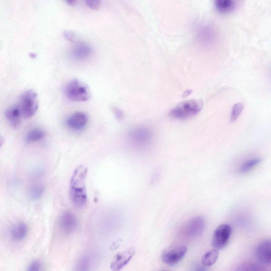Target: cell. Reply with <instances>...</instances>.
I'll list each match as a JSON object with an SVG mask.
<instances>
[{"instance_id":"obj_1","label":"cell","mask_w":271,"mask_h":271,"mask_svg":"<svg viewBox=\"0 0 271 271\" xmlns=\"http://www.w3.org/2000/svg\"><path fill=\"white\" fill-rule=\"evenodd\" d=\"M87 172L88 169L86 166H79L75 169L71 178L70 197L73 204L77 208L84 207L87 203L85 182Z\"/></svg>"},{"instance_id":"obj_2","label":"cell","mask_w":271,"mask_h":271,"mask_svg":"<svg viewBox=\"0 0 271 271\" xmlns=\"http://www.w3.org/2000/svg\"><path fill=\"white\" fill-rule=\"evenodd\" d=\"M201 100H190L178 104L169 112V117L184 120L197 115L203 107Z\"/></svg>"},{"instance_id":"obj_3","label":"cell","mask_w":271,"mask_h":271,"mask_svg":"<svg viewBox=\"0 0 271 271\" xmlns=\"http://www.w3.org/2000/svg\"><path fill=\"white\" fill-rule=\"evenodd\" d=\"M65 93L68 99L75 102H85L92 97L87 85L77 78H74L68 83Z\"/></svg>"},{"instance_id":"obj_4","label":"cell","mask_w":271,"mask_h":271,"mask_svg":"<svg viewBox=\"0 0 271 271\" xmlns=\"http://www.w3.org/2000/svg\"><path fill=\"white\" fill-rule=\"evenodd\" d=\"M19 106L22 116L30 118L35 115L38 109V100L37 94L29 89L21 95Z\"/></svg>"},{"instance_id":"obj_5","label":"cell","mask_w":271,"mask_h":271,"mask_svg":"<svg viewBox=\"0 0 271 271\" xmlns=\"http://www.w3.org/2000/svg\"><path fill=\"white\" fill-rule=\"evenodd\" d=\"M232 228L228 224H222L214 231L212 239V245L215 249H222L230 241Z\"/></svg>"},{"instance_id":"obj_6","label":"cell","mask_w":271,"mask_h":271,"mask_svg":"<svg viewBox=\"0 0 271 271\" xmlns=\"http://www.w3.org/2000/svg\"><path fill=\"white\" fill-rule=\"evenodd\" d=\"M187 252V247H177L173 249L165 251L162 254V259L165 264L173 266L182 260Z\"/></svg>"},{"instance_id":"obj_7","label":"cell","mask_w":271,"mask_h":271,"mask_svg":"<svg viewBox=\"0 0 271 271\" xmlns=\"http://www.w3.org/2000/svg\"><path fill=\"white\" fill-rule=\"evenodd\" d=\"M206 227V220L204 217L197 216L192 218L187 223L185 228V233L190 238H197L200 236Z\"/></svg>"},{"instance_id":"obj_8","label":"cell","mask_w":271,"mask_h":271,"mask_svg":"<svg viewBox=\"0 0 271 271\" xmlns=\"http://www.w3.org/2000/svg\"><path fill=\"white\" fill-rule=\"evenodd\" d=\"M59 224L64 233L71 234L76 230L78 221L76 216L72 212L65 211L63 212L60 216Z\"/></svg>"},{"instance_id":"obj_9","label":"cell","mask_w":271,"mask_h":271,"mask_svg":"<svg viewBox=\"0 0 271 271\" xmlns=\"http://www.w3.org/2000/svg\"><path fill=\"white\" fill-rule=\"evenodd\" d=\"M135 253L134 248L130 247L117 254L111 263V269L115 271L121 269L130 261Z\"/></svg>"},{"instance_id":"obj_10","label":"cell","mask_w":271,"mask_h":271,"mask_svg":"<svg viewBox=\"0 0 271 271\" xmlns=\"http://www.w3.org/2000/svg\"><path fill=\"white\" fill-rule=\"evenodd\" d=\"M257 261L264 264L271 263V244L270 239H265L259 243L255 250Z\"/></svg>"},{"instance_id":"obj_11","label":"cell","mask_w":271,"mask_h":271,"mask_svg":"<svg viewBox=\"0 0 271 271\" xmlns=\"http://www.w3.org/2000/svg\"><path fill=\"white\" fill-rule=\"evenodd\" d=\"M129 137L134 143L143 145L147 144L151 141L152 134L149 129L139 127L132 130L129 134Z\"/></svg>"},{"instance_id":"obj_12","label":"cell","mask_w":271,"mask_h":271,"mask_svg":"<svg viewBox=\"0 0 271 271\" xmlns=\"http://www.w3.org/2000/svg\"><path fill=\"white\" fill-rule=\"evenodd\" d=\"M88 117L84 112H74L66 121V125L74 130H80L86 125Z\"/></svg>"},{"instance_id":"obj_13","label":"cell","mask_w":271,"mask_h":271,"mask_svg":"<svg viewBox=\"0 0 271 271\" xmlns=\"http://www.w3.org/2000/svg\"><path fill=\"white\" fill-rule=\"evenodd\" d=\"M92 54V49L86 43L80 42L76 44L71 51V56L73 60L81 62L86 60Z\"/></svg>"},{"instance_id":"obj_14","label":"cell","mask_w":271,"mask_h":271,"mask_svg":"<svg viewBox=\"0 0 271 271\" xmlns=\"http://www.w3.org/2000/svg\"><path fill=\"white\" fill-rule=\"evenodd\" d=\"M242 0H214V5L221 14H231L241 5Z\"/></svg>"},{"instance_id":"obj_15","label":"cell","mask_w":271,"mask_h":271,"mask_svg":"<svg viewBox=\"0 0 271 271\" xmlns=\"http://www.w3.org/2000/svg\"><path fill=\"white\" fill-rule=\"evenodd\" d=\"M5 116L11 125L14 128H18L20 125L22 113L19 105H15L8 108L5 113Z\"/></svg>"},{"instance_id":"obj_16","label":"cell","mask_w":271,"mask_h":271,"mask_svg":"<svg viewBox=\"0 0 271 271\" xmlns=\"http://www.w3.org/2000/svg\"><path fill=\"white\" fill-rule=\"evenodd\" d=\"M28 228L26 224L20 222L15 225L11 231V238L15 242H21L27 236Z\"/></svg>"},{"instance_id":"obj_17","label":"cell","mask_w":271,"mask_h":271,"mask_svg":"<svg viewBox=\"0 0 271 271\" xmlns=\"http://www.w3.org/2000/svg\"><path fill=\"white\" fill-rule=\"evenodd\" d=\"M198 38L203 45L211 44L215 39L213 30L209 26H205L199 31Z\"/></svg>"},{"instance_id":"obj_18","label":"cell","mask_w":271,"mask_h":271,"mask_svg":"<svg viewBox=\"0 0 271 271\" xmlns=\"http://www.w3.org/2000/svg\"><path fill=\"white\" fill-rule=\"evenodd\" d=\"M219 256V252L217 249H214L207 252L203 256L201 263L205 266H210L215 263Z\"/></svg>"},{"instance_id":"obj_19","label":"cell","mask_w":271,"mask_h":271,"mask_svg":"<svg viewBox=\"0 0 271 271\" xmlns=\"http://www.w3.org/2000/svg\"><path fill=\"white\" fill-rule=\"evenodd\" d=\"M44 137L45 132L43 130L35 128L29 131L26 136V141L29 143L37 142L41 140Z\"/></svg>"},{"instance_id":"obj_20","label":"cell","mask_w":271,"mask_h":271,"mask_svg":"<svg viewBox=\"0 0 271 271\" xmlns=\"http://www.w3.org/2000/svg\"><path fill=\"white\" fill-rule=\"evenodd\" d=\"M262 159L260 158H253L244 162L240 167L239 172L241 173H245L249 172L258 164L260 163Z\"/></svg>"},{"instance_id":"obj_21","label":"cell","mask_w":271,"mask_h":271,"mask_svg":"<svg viewBox=\"0 0 271 271\" xmlns=\"http://www.w3.org/2000/svg\"><path fill=\"white\" fill-rule=\"evenodd\" d=\"M44 187L40 185H33L30 188V198L34 200L39 199L43 194Z\"/></svg>"},{"instance_id":"obj_22","label":"cell","mask_w":271,"mask_h":271,"mask_svg":"<svg viewBox=\"0 0 271 271\" xmlns=\"http://www.w3.org/2000/svg\"><path fill=\"white\" fill-rule=\"evenodd\" d=\"M244 110V105L241 103H238L235 104L233 107L231 120L232 122L235 121L241 115L242 113Z\"/></svg>"},{"instance_id":"obj_23","label":"cell","mask_w":271,"mask_h":271,"mask_svg":"<svg viewBox=\"0 0 271 271\" xmlns=\"http://www.w3.org/2000/svg\"><path fill=\"white\" fill-rule=\"evenodd\" d=\"M262 266L253 263H246L241 265L237 269L238 270H262Z\"/></svg>"},{"instance_id":"obj_24","label":"cell","mask_w":271,"mask_h":271,"mask_svg":"<svg viewBox=\"0 0 271 271\" xmlns=\"http://www.w3.org/2000/svg\"><path fill=\"white\" fill-rule=\"evenodd\" d=\"M86 5L93 10H97L101 4L100 0H85Z\"/></svg>"},{"instance_id":"obj_25","label":"cell","mask_w":271,"mask_h":271,"mask_svg":"<svg viewBox=\"0 0 271 271\" xmlns=\"http://www.w3.org/2000/svg\"><path fill=\"white\" fill-rule=\"evenodd\" d=\"M41 263L38 261H35L32 262L28 266V270L29 271H38L40 270Z\"/></svg>"},{"instance_id":"obj_26","label":"cell","mask_w":271,"mask_h":271,"mask_svg":"<svg viewBox=\"0 0 271 271\" xmlns=\"http://www.w3.org/2000/svg\"><path fill=\"white\" fill-rule=\"evenodd\" d=\"M113 112H114L115 117L118 120H122L124 118V114L123 112L117 108H114L113 109Z\"/></svg>"},{"instance_id":"obj_27","label":"cell","mask_w":271,"mask_h":271,"mask_svg":"<svg viewBox=\"0 0 271 271\" xmlns=\"http://www.w3.org/2000/svg\"><path fill=\"white\" fill-rule=\"evenodd\" d=\"M66 39L69 41H73L75 39V35L73 33L70 31H65L64 33Z\"/></svg>"},{"instance_id":"obj_28","label":"cell","mask_w":271,"mask_h":271,"mask_svg":"<svg viewBox=\"0 0 271 271\" xmlns=\"http://www.w3.org/2000/svg\"><path fill=\"white\" fill-rule=\"evenodd\" d=\"M65 2L71 6H74L77 3V0H65Z\"/></svg>"},{"instance_id":"obj_29","label":"cell","mask_w":271,"mask_h":271,"mask_svg":"<svg viewBox=\"0 0 271 271\" xmlns=\"http://www.w3.org/2000/svg\"><path fill=\"white\" fill-rule=\"evenodd\" d=\"M4 143V140L3 138L2 137V136L0 135V148H1Z\"/></svg>"}]
</instances>
